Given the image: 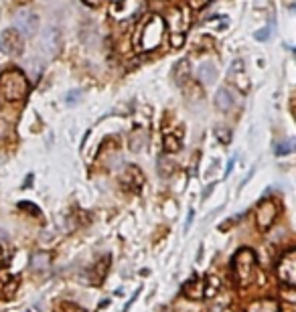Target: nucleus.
<instances>
[{
    "instance_id": "obj_20",
    "label": "nucleus",
    "mask_w": 296,
    "mask_h": 312,
    "mask_svg": "<svg viewBox=\"0 0 296 312\" xmlns=\"http://www.w3.org/2000/svg\"><path fill=\"white\" fill-rule=\"evenodd\" d=\"M268 36H270V28H266V30H258V32H256V38H258V41H266Z\"/></svg>"
},
{
    "instance_id": "obj_15",
    "label": "nucleus",
    "mask_w": 296,
    "mask_h": 312,
    "mask_svg": "<svg viewBox=\"0 0 296 312\" xmlns=\"http://www.w3.org/2000/svg\"><path fill=\"white\" fill-rule=\"evenodd\" d=\"M164 150L166 152H178L180 150V140H176L174 136H164Z\"/></svg>"
},
{
    "instance_id": "obj_11",
    "label": "nucleus",
    "mask_w": 296,
    "mask_h": 312,
    "mask_svg": "<svg viewBox=\"0 0 296 312\" xmlns=\"http://www.w3.org/2000/svg\"><path fill=\"white\" fill-rule=\"evenodd\" d=\"M59 47V30L55 26H45L43 34H41V49L47 55H53Z\"/></svg>"
},
{
    "instance_id": "obj_22",
    "label": "nucleus",
    "mask_w": 296,
    "mask_h": 312,
    "mask_svg": "<svg viewBox=\"0 0 296 312\" xmlns=\"http://www.w3.org/2000/svg\"><path fill=\"white\" fill-rule=\"evenodd\" d=\"M203 2H207V0H203Z\"/></svg>"
},
{
    "instance_id": "obj_13",
    "label": "nucleus",
    "mask_w": 296,
    "mask_h": 312,
    "mask_svg": "<svg viewBox=\"0 0 296 312\" xmlns=\"http://www.w3.org/2000/svg\"><path fill=\"white\" fill-rule=\"evenodd\" d=\"M215 106H217L221 112H230V110L236 106V100H234V96H232V92H230L228 88H221V90L217 92V96H215Z\"/></svg>"
},
{
    "instance_id": "obj_3",
    "label": "nucleus",
    "mask_w": 296,
    "mask_h": 312,
    "mask_svg": "<svg viewBox=\"0 0 296 312\" xmlns=\"http://www.w3.org/2000/svg\"><path fill=\"white\" fill-rule=\"evenodd\" d=\"M254 268H256V256L252 250H240L234 256L232 262V270H234V276L238 278L240 284H248V280H252L254 276Z\"/></svg>"
},
{
    "instance_id": "obj_18",
    "label": "nucleus",
    "mask_w": 296,
    "mask_h": 312,
    "mask_svg": "<svg viewBox=\"0 0 296 312\" xmlns=\"http://www.w3.org/2000/svg\"><path fill=\"white\" fill-rule=\"evenodd\" d=\"M290 150H292V142H290V140H286V142H282V144H280V146L276 148V152H278L280 156H284V154H288Z\"/></svg>"
},
{
    "instance_id": "obj_19",
    "label": "nucleus",
    "mask_w": 296,
    "mask_h": 312,
    "mask_svg": "<svg viewBox=\"0 0 296 312\" xmlns=\"http://www.w3.org/2000/svg\"><path fill=\"white\" fill-rule=\"evenodd\" d=\"M215 134L221 138V142H224V144H228V142L232 140V132H228V130H221V128H219V130H215Z\"/></svg>"
},
{
    "instance_id": "obj_12",
    "label": "nucleus",
    "mask_w": 296,
    "mask_h": 312,
    "mask_svg": "<svg viewBox=\"0 0 296 312\" xmlns=\"http://www.w3.org/2000/svg\"><path fill=\"white\" fill-rule=\"evenodd\" d=\"M0 49H2L4 53H10V55H20L22 53V43H20V36L16 34V30H6L2 34Z\"/></svg>"
},
{
    "instance_id": "obj_16",
    "label": "nucleus",
    "mask_w": 296,
    "mask_h": 312,
    "mask_svg": "<svg viewBox=\"0 0 296 312\" xmlns=\"http://www.w3.org/2000/svg\"><path fill=\"white\" fill-rule=\"evenodd\" d=\"M144 138H146V132H144V130H140V138H138V136H136V138L132 136V142H130V148H132V150H140V148L144 146V142H146Z\"/></svg>"
},
{
    "instance_id": "obj_4",
    "label": "nucleus",
    "mask_w": 296,
    "mask_h": 312,
    "mask_svg": "<svg viewBox=\"0 0 296 312\" xmlns=\"http://www.w3.org/2000/svg\"><path fill=\"white\" fill-rule=\"evenodd\" d=\"M166 24L170 26V43L172 47H180L184 43V32H187L189 16L180 8H172L170 14L166 16Z\"/></svg>"
},
{
    "instance_id": "obj_2",
    "label": "nucleus",
    "mask_w": 296,
    "mask_h": 312,
    "mask_svg": "<svg viewBox=\"0 0 296 312\" xmlns=\"http://www.w3.org/2000/svg\"><path fill=\"white\" fill-rule=\"evenodd\" d=\"M164 36V20L158 16V14H152L150 18H148L140 32H138V51H150V49H156L162 41Z\"/></svg>"
},
{
    "instance_id": "obj_8",
    "label": "nucleus",
    "mask_w": 296,
    "mask_h": 312,
    "mask_svg": "<svg viewBox=\"0 0 296 312\" xmlns=\"http://www.w3.org/2000/svg\"><path fill=\"white\" fill-rule=\"evenodd\" d=\"M276 215H278V205L274 201H262L260 207L256 211V217H258V227L260 229H268L272 227V223L276 221Z\"/></svg>"
},
{
    "instance_id": "obj_14",
    "label": "nucleus",
    "mask_w": 296,
    "mask_h": 312,
    "mask_svg": "<svg viewBox=\"0 0 296 312\" xmlns=\"http://www.w3.org/2000/svg\"><path fill=\"white\" fill-rule=\"evenodd\" d=\"M197 77L203 84H211V82H215V77H217V67L213 63H201L199 71H197Z\"/></svg>"
},
{
    "instance_id": "obj_6",
    "label": "nucleus",
    "mask_w": 296,
    "mask_h": 312,
    "mask_svg": "<svg viewBox=\"0 0 296 312\" xmlns=\"http://www.w3.org/2000/svg\"><path fill=\"white\" fill-rule=\"evenodd\" d=\"M142 6H144V0H120L112 8V16L118 20H132L138 16Z\"/></svg>"
},
{
    "instance_id": "obj_1",
    "label": "nucleus",
    "mask_w": 296,
    "mask_h": 312,
    "mask_svg": "<svg viewBox=\"0 0 296 312\" xmlns=\"http://www.w3.org/2000/svg\"><path fill=\"white\" fill-rule=\"evenodd\" d=\"M30 84L20 69H6L0 73V96L6 102H20L28 96Z\"/></svg>"
},
{
    "instance_id": "obj_9",
    "label": "nucleus",
    "mask_w": 296,
    "mask_h": 312,
    "mask_svg": "<svg viewBox=\"0 0 296 312\" xmlns=\"http://www.w3.org/2000/svg\"><path fill=\"white\" fill-rule=\"evenodd\" d=\"M230 82L234 84V88L242 94H248L250 92V80H248V75L244 71V61L238 59L232 67H230Z\"/></svg>"
},
{
    "instance_id": "obj_5",
    "label": "nucleus",
    "mask_w": 296,
    "mask_h": 312,
    "mask_svg": "<svg viewBox=\"0 0 296 312\" xmlns=\"http://www.w3.org/2000/svg\"><path fill=\"white\" fill-rule=\"evenodd\" d=\"M12 22H14V28L24 36H32L36 32V28H39V16H36L30 8L16 10L12 16Z\"/></svg>"
},
{
    "instance_id": "obj_7",
    "label": "nucleus",
    "mask_w": 296,
    "mask_h": 312,
    "mask_svg": "<svg viewBox=\"0 0 296 312\" xmlns=\"http://www.w3.org/2000/svg\"><path fill=\"white\" fill-rule=\"evenodd\" d=\"M278 276L284 284L288 286H294L296 284V256L292 250H288L282 260H280V266H278Z\"/></svg>"
},
{
    "instance_id": "obj_17",
    "label": "nucleus",
    "mask_w": 296,
    "mask_h": 312,
    "mask_svg": "<svg viewBox=\"0 0 296 312\" xmlns=\"http://www.w3.org/2000/svg\"><path fill=\"white\" fill-rule=\"evenodd\" d=\"M6 136H12V130H10L8 122H4V120H0V140H4Z\"/></svg>"
},
{
    "instance_id": "obj_21",
    "label": "nucleus",
    "mask_w": 296,
    "mask_h": 312,
    "mask_svg": "<svg viewBox=\"0 0 296 312\" xmlns=\"http://www.w3.org/2000/svg\"><path fill=\"white\" fill-rule=\"evenodd\" d=\"M80 96H82V92H73V94H69V96H67V102H69V104L78 102V100H80Z\"/></svg>"
},
{
    "instance_id": "obj_10",
    "label": "nucleus",
    "mask_w": 296,
    "mask_h": 312,
    "mask_svg": "<svg viewBox=\"0 0 296 312\" xmlns=\"http://www.w3.org/2000/svg\"><path fill=\"white\" fill-rule=\"evenodd\" d=\"M120 180H122V184H124L126 188H130V190H138V188L142 186V182H144V174H142V170H140L138 166L128 164V166L124 168Z\"/></svg>"
}]
</instances>
